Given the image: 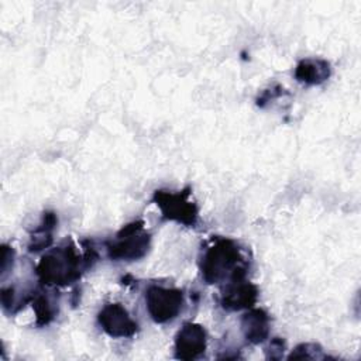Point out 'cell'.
Here are the masks:
<instances>
[{
	"label": "cell",
	"mask_w": 361,
	"mask_h": 361,
	"mask_svg": "<svg viewBox=\"0 0 361 361\" xmlns=\"http://www.w3.org/2000/svg\"><path fill=\"white\" fill-rule=\"evenodd\" d=\"M330 76V63L324 59H302L295 68V78L305 85H320Z\"/></svg>",
	"instance_id": "cell-10"
},
{
	"label": "cell",
	"mask_w": 361,
	"mask_h": 361,
	"mask_svg": "<svg viewBox=\"0 0 361 361\" xmlns=\"http://www.w3.org/2000/svg\"><path fill=\"white\" fill-rule=\"evenodd\" d=\"M151 245V234L144 221L137 220L124 226L113 240L107 243V255L111 261H135L142 258Z\"/></svg>",
	"instance_id": "cell-3"
},
{
	"label": "cell",
	"mask_w": 361,
	"mask_h": 361,
	"mask_svg": "<svg viewBox=\"0 0 361 361\" xmlns=\"http://www.w3.org/2000/svg\"><path fill=\"white\" fill-rule=\"evenodd\" d=\"M145 306L155 323H168L180 313L183 293L176 288L151 285L145 292Z\"/></svg>",
	"instance_id": "cell-5"
},
{
	"label": "cell",
	"mask_w": 361,
	"mask_h": 361,
	"mask_svg": "<svg viewBox=\"0 0 361 361\" xmlns=\"http://www.w3.org/2000/svg\"><path fill=\"white\" fill-rule=\"evenodd\" d=\"M199 268L206 283H228L245 279L248 262L234 240L214 237L203 251Z\"/></svg>",
	"instance_id": "cell-2"
},
{
	"label": "cell",
	"mask_w": 361,
	"mask_h": 361,
	"mask_svg": "<svg viewBox=\"0 0 361 361\" xmlns=\"http://www.w3.org/2000/svg\"><path fill=\"white\" fill-rule=\"evenodd\" d=\"M56 223H58V219H56L55 213H52V212L44 213L41 223L32 231L31 238H30L28 250L31 252H37V251L48 248L51 245V243H52V231H54Z\"/></svg>",
	"instance_id": "cell-11"
},
{
	"label": "cell",
	"mask_w": 361,
	"mask_h": 361,
	"mask_svg": "<svg viewBox=\"0 0 361 361\" xmlns=\"http://www.w3.org/2000/svg\"><path fill=\"white\" fill-rule=\"evenodd\" d=\"M272 350V353H268L267 357L268 358H281L283 355V350H285V341L279 337H275L271 340L267 351Z\"/></svg>",
	"instance_id": "cell-14"
},
{
	"label": "cell",
	"mask_w": 361,
	"mask_h": 361,
	"mask_svg": "<svg viewBox=\"0 0 361 361\" xmlns=\"http://www.w3.org/2000/svg\"><path fill=\"white\" fill-rule=\"evenodd\" d=\"M32 309L35 312L37 326H47L56 314L55 303L48 298V295H45V292L32 295Z\"/></svg>",
	"instance_id": "cell-12"
},
{
	"label": "cell",
	"mask_w": 361,
	"mask_h": 361,
	"mask_svg": "<svg viewBox=\"0 0 361 361\" xmlns=\"http://www.w3.org/2000/svg\"><path fill=\"white\" fill-rule=\"evenodd\" d=\"M317 348H320V345L312 344V343L299 344L298 347H295V350L290 353V355L288 358L289 360H292V358H314L313 354H310V351H314Z\"/></svg>",
	"instance_id": "cell-13"
},
{
	"label": "cell",
	"mask_w": 361,
	"mask_h": 361,
	"mask_svg": "<svg viewBox=\"0 0 361 361\" xmlns=\"http://www.w3.org/2000/svg\"><path fill=\"white\" fill-rule=\"evenodd\" d=\"M241 331L251 344H261L269 336V316L262 309H250L241 316Z\"/></svg>",
	"instance_id": "cell-9"
},
{
	"label": "cell",
	"mask_w": 361,
	"mask_h": 361,
	"mask_svg": "<svg viewBox=\"0 0 361 361\" xmlns=\"http://www.w3.org/2000/svg\"><path fill=\"white\" fill-rule=\"evenodd\" d=\"M13 261H14V250L8 245H3V250H1V276L6 275L8 268H11V265H8V262H13Z\"/></svg>",
	"instance_id": "cell-15"
},
{
	"label": "cell",
	"mask_w": 361,
	"mask_h": 361,
	"mask_svg": "<svg viewBox=\"0 0 361 361\" xmlns=\"http://www.w3.org/2000/svg\"><path fill=\"white\" fill-rule=\"evenodd\" d=\"M258 299V289L254 283L240 279L226 283L220 295V305L228 312L251 309Z\"/></svg>",
	"instance_id": "cell-8"
},
{
	"label": "cell",
	"mask_w": 361,
	"mask_h": 361,
	"mask_svg": "<svg viewBox=\"0 0 361 361\" xmlns=\"http://www.w3.org/2000/svg\"><path fill=\"white\" fill-rule=\"evenodd\" d=\"M102 330L113 338L131 337L137 333L138 324L131 319L127 309L120 303H109L97 314Z\"/></svg>",
	"instance_id": "cell-6"
},
{
	"label": "cell",
	"mask_w": 361,
	"mask_h": 361,
	"mask_svg": "<svg viewBox=\"0 0 361 361\" xmlns=\"http://www.w3.org/2000/svg\"><path fill=\"white\" fill-rule=\"evenodd\" d=\"M207 336L203 326L185 323L175 336V357L178 360H196L206 351Z\"/></svg>",
	"instance_id": "cell-7"
},
{
	"label": "cell",
	"mask_w": 361,
	"mask_h": 361,
	"mask_svg": "<svg viewBox=\"0 0 361 361\" xmlns=\"http://www.w3.org/2000/svg\"><path fill=\"white\" fill-rule=\"evenodd\" d=\"M154 202L159 207L162 217L172 220L188 227H193L197 221V206L192 200V190L189 188L180 192L157 190L154 193Z\"/></svg>",
	"instance_id": "cell-4"
},
{
	"label": "cell",
	"mask_w": 361,
	"mask_h": 361,
	"mask_svg": "<svg viewBox=\"0 0 361 361\" xmlns=\"http://www.w3.org/2000/svg\"><path fill=\"white\" fill-rule=\"evenodd\" d=\"M96 259L97 254L92 247L80 255L72 241H65L41 257L37 265V275L44 285L65 286L78 281L82 271L92 268Z\"/></svg>",
	"instance_id": "cell-1"
}]
</instances>
